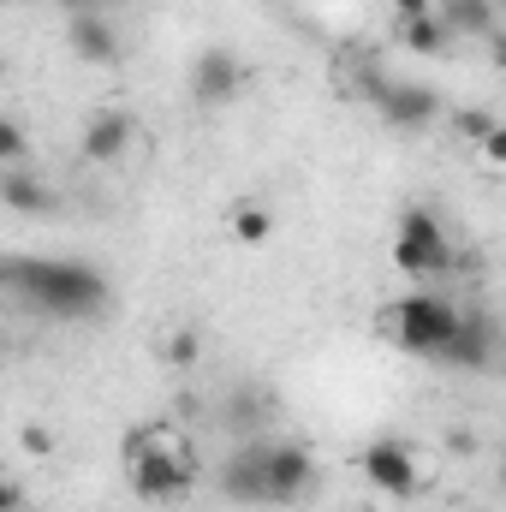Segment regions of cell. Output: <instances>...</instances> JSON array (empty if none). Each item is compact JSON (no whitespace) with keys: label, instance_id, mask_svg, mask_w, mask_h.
<instances>
[{"label":"cell","instance_id":"1","mask_svg":"<svg viewBox=\"0 0 506 512\" xmlns=\"http://www.w3.org/2000/svg\"><path fill=\"white\" fill-rule=\"evenodd\" d=\"M6 292H18L24 304L60 316V322H84V316H102L114 286L108 274H96L90 262H72V256H12L6 262Z\"/></svg>","mask_w":506,"mask_h":512},{"label":"cell","instance_id":"2","mask_svg":"<svg viewBox=\"0 0 506 512\" xmlns=\"http://www.w3.org/2000/svg\"><path fill=\"white\" fill-rule=\"evenodd\" d=\"M381 328H387V340L405 346L411 358H447L453 340H459V328H465V310H459L447 292L417 286V292H399V298L387 304Z\"/></svg>","mask_w":506,"mask_h":512},{"label":"cell","instance_id":"3","mask_svg":"<svg viewBox=\"0 0 506 512\" xmlns=\"http://www.w3.org/2000/svg\"><path fill=\"white\" fill-rule=\"evenodd\" d=\"M126 477L143 501H179L197 483V459L173 429H131L126 435Z\"/></svg>","mask_w":506,"mask_h":512},{"label":"cell","instance_id":"4","mask_svg":"<svg viewBox=\"0 0 506 512\" xmlns=\"http://www.w3.org/2000/svg\"><path fill=\"white\" fill-rule=\"evenodd\" d=\"M453 239H447V227L429 215V209H405L399 215V233H393V268L399 274H411V280H441V274H453Z\"/></svg>","mask_w":506,"mask_h":512},{"label":"cell","instance_id":"5","mask_svg":"<svg viewBox=\"0 0 506 512\" xmlns=\"http://www.w3.org/2000/svg\"><path fill=\"white\" fill-rule=\"evenodd\" d=\"M364 477H370V489H381L387 501H411L417 495V483H423V465H417V453L399 441V435H381L364 447Z\"/></svg>","mask_w":506,"mask_h":512},{"label":"cell","instance_id":"6","mask_svg":"<svg viewBox=\"0 0 506 512\" xmlns=\"http://www.w3.org/2000/svg\"><path fill=\"white\" fill-rule=\"evenodd\" d=\"M245 90V60L233 48H203L191 60V102L197 108H227Z\"/></svg>","mask_w":506,"mask_h":512},{"label":"cell","instance_id":"7","mask_svg":"<svg viewBox=\"0 0 506 512\" xmlns=\"http://www.w3.org/2000/svg\"><path fill=\"white\" fill-rule=\"evenodd\" d=\"M316 489V459L304 441H268V501L292 507Z\"/></svg>","mask_w":506,"mask_h":512},{"label":"cell","instance_id":"8","mask_svg":"<svg viewBox=\"0 0 506 512\" xmlns=\"http://www.w3.org/2000/svg\"><path fill=\"white\" fill-rule=\"evenodd\" d=\"M221 495L239 507H268V441L233 447V459L221 465Z\"/></svg>","mask_w":506,"mask_h":512},{"label":"cell","instance_id":"9","mask_svg":"<svg viewBox=\"0 0 506 512\" xmlns=\"http://www.w3.org/2000/svg\"><path fill=\"white\" fill-rule=\"evenodd\" d=\"M131 137H137V126H131L126 108H102V114H90V126H84V137H78V149H84V161L114 167V161H126Z\"/></svg>","mask_w":506,"mask_h":512},{"label":"cell","instance_id":"10","mask_svg":"<svg viewBox=\"0 0 506 512\" xmlns=\"http://www.w3.org/2000/svg\"><path fill=\"white\" fill-rule=\"evenodd\" d=\"M376 102H381V120L399 126V131H417L441 114V96H435L429 84H381Z\"/></svg>","mask_w":506,"mask_h":512},{"label":"cell","instance_id":"11","mask_svg":"<svg viewBox=\"0 0 506 512\" xmlns=\"http://www.w3.org/2000/svg\"><path fill=\"white\" fill-rule=\"evenodd\" d=\"M66 42H72V54L90 60V66H114V60H120V36H114V24H108L102 12H72V18H66Z\"/></svg>","mask_w":506,"mask_h":512},{"label":"cell","instance_id":"12","mask_svg":"<svg viewBox=\"0 0 506 512\" xmlns=\"http://www.w3.org/2000/svg\"><path fill=\"white\" fill-rule=\"evenodd\" d=\"M399 42H405V54H447V42H453V30H447V18L441 12H423V18H405L399 24Z\"/></svg>","mask_w":506,"mask_h":512},{"label":"cell","instance_id":"13","mask_svg":"<svg viewBox=\"0 0 506 512\" xmlns=\"http://www.w3.org/2000/svg\"><path fill=\"white\" fill-rule=\"evenodd\" d=\"M0 197H6V209H18V215H42V209H54L48 185H36L24 167H6V173H0Z\"/></svg>","mask_w":506,"mask_h":512},{"label":"cell","instance_id":"14","mask_svg":"<svg viewBox=\"0 0 506 512\" xmlns=\"http://www.w3.org/2000/svg\"><path fill=\"white\" fill-rule=\"evenodd\" d=\"M489 352H495V334H489V322L465 316V328H459V340H453V352H447L441 364H459V370H483V364H489Z\"/></svg>","mask_w":506,"mask_h":512},{"label":"cell","instance_id":"15","mask_svg":"<svg viewBox=\"0 0 506 512\" xmlns=\"http://www.w3.org/2000/svg\"><path fill=\"white\" fill-rule=\"evenodd\" d=\"M453 36H495V6L489 0H441L435 6Z\"/></svg>","mask_w":506,"mask_h":512},{"label":"cell","instance_id":"16","mask_svg":"<svg viewBox=\"0 0 506 512\" xmlns=\"http://www.w3.org/2000/svg\"><path fill=\"white\" fill-rule=\"evenodd\" d=\"M227 233H233L239 245H268V233H274V215H268L262 203H233V215H227Z\"/></svg>","mask_w":506,"mask_h":512},{"label":"cell","instance_id":"17","mask_svg":"<svg viewBox=\"0 0 506 512\" xmlns=\"http://www.w3.org/2000/svg\"><path fill=\"white\" fill-rule=\"evenodd\" d=\"M161 358H167L173 370H191V364L203 358V340H197L191 328H173V334H167V346H161Z\"/></svg>","mask_w":506,"mask_h":512},{"label":"cell","instance_id":"18","mask_svg":"<svg viewBox=\"0 0 506 512\" xmlns=\"http://www.w3.org/2000/svg\"><path fill=\"white\" fill-rule=\"evenodd\" d=\"M495 126H501V114H489V108H459V114H453V131H459L465 143H477V149H483V137Z\"/></svg>","mask_w":506,"mask_h":512},{"label":"cell","instance_id":"19","mask_svg":"<svg viewBox=\"0 0 506 512\" xmlns=\"http://www.w3.org/2000/svg\"><path fill=\"white\" fill-rule=\"evenodd\" d=\"M0 161L6 167H24V126L18 120H0Z\"/></svg>","mask_w":506,"mask_h":512},{"label":"cell","instance_id":"20","mask_svg":"<svg viewBox=\"0 0 506 512\" xmlns=\"http://www.w3.org/2000/svg\"><path fill=\"white\" fill-rule=\"evenodd\" d=\"M477 155H483L489 167H506V120L489 131V137H483V149H477Z\"/></svg>","mask_w":506,"mask_h":512},{"label":"cell","instance_id":"21","mask_svg":"<svg viewBox=\"0 0 506 512\" xmlns=\"http://www.w3.org/2000/svg\"><path fill=\"white\" fill-rule=\"evenodd\" d=\"M387 6L399 12V24H405V18H423V12H435V0H387Z\"/></svg>","mask_w":506,"mask_h":512},{"label":"cell","instance_id":"22","mask_svg":"<svg viewBox=\"0 0 506 512\" xmlns=\"http://www.w3.org/2000/svg\"><path fill=\"white\" fill-rule=\"evenodd\" d=\"M48 447H54V441H48V435H42V429H36V423H30V429H24V453H36V459H42V453H48Z\"/></svg>","mask_w":506,"mask_h":512},{"label":"cell","instance_id":"23","mask_svg":"<svg viewBox=\"0 0 506 512\" xmlns=\"http://www.w3.org/2000/svg\"><path fill=\"white\" fill-rule=\"evenodd\" d=\"M0 512H24V489H18V483L0 489Z\"/></svg>","mask_w":506,"mask_h":512},{"label":"cell","instance_id":"24","mask_svg":"<svg viewBox=\"0 0 506 512\" xmlns=\"http://www.w3.org/2000/svg\"><path fill=\"white\" fill-rule=\"evenodd\" d=\"M54 6H66V12H96V0H54Z\"/></svg>","mask_w":506,"mask_h":512},{"label":"cell","instance_id":"25","mask_svg":"<svg viewBox=\"0 0 506 512\" xmlns=\"http://www.w3.org/2000/svg\"><path fill=\"white\" fill-rule=\"evenodd\" d=\"M495 66H506V36H495Z\"/></svg>","mask_w":506,"mask_h":512},{"label":"cell","instance_id":"26","mask_svg":"<svg viewBox=\"0 0 506 512\" xmlns=\"http://www.w3.org/2000/svg\"><path fill=\"white\" fill-rule=\"evenodd\" d=\"M501 483H506V465H501Z\"/></svg>","mask_w":506,"mask_h":512}]
</instances>
